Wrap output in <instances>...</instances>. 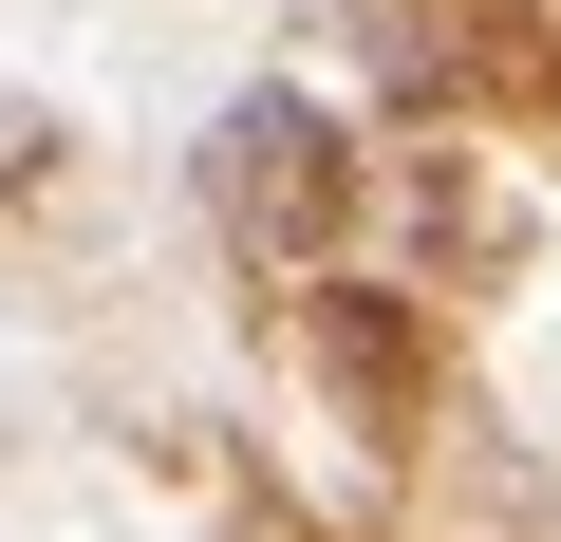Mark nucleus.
Instances as JSON below:
<instances>
[{
	"mask_svg": "<svg viewBox=\"0 0 561 542\" xmlns=\"http://www.w3.org/2000/svg\"><path fill=\"white\" fill-rule=\"evenodd\" d=\"M206 224L262 262V281H319L337 224H356V131H337L319 94H243V113L206 131Z\"/></svg>",
	"mask_w": 561,
	"mask_h": 542,
	"instance_id": "f257e3e1",
	"label": "nucleus"
},
{
	"mask_svg": "<svg viewBox=\"0 0 561 542\" xmlns=\"http://www.w3.org/2000/svg\"><path fill=\"white\" fill-rule=\"evenodd\" d=\"M300 356H319L356 412H412V393H431V319H412L393 281H319V300H300Z\"/></svg>",
	"mask_w": 561,
	"mask_h": 542,
	"instance_id": "f03ea898",
	"label": "nucleus"
},
{
	"mask_svg": "<svg viewBox=\"0 0 561 542\" xmlns=\"http://www.w3.org/2000/svg\"><path fill=\"white\" fill-rule=\"evenodd\" d=\"M38 169H57V131H38V113H0V206H38Z\"/></svg>",
	"mask_w": 561,
	"mask_h": 542,
	"instance_id": "7ed1b4c3",
	"label": "nucleus"
}]
</instances>
